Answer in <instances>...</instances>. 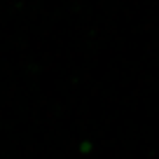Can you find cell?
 Returning a JSON list of instances; mask_svg holds the SVG:
<instances>
[{"instance_id": "cell-1", "label": "cell", "mask_w": 159, "mask_h": 159, "mask_svg": "<svg viewBox=\"0 0 159 159\" xmlns=\"http://www.w3.org/2000/svg\"><path fill=\"white\" fill-rule=\"evenodd\" d=\"M77 150H80V152H82V154H89L91 150H94V143H91V140H80Z\"/></svg>"}]
</instances>
